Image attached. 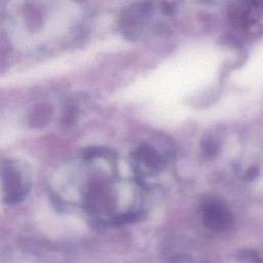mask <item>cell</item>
Segmentation results:
<instances>
[{
    "instance_id": "obj_1",
    "label": "cell",
    "mask_w": 263,
    "mask_h": 263,
    "mask_svg": "<svg viewBox=\"0 0 263 263\" xmlns=\"http://www.w3.org/2000/svg\"><path fill=\"white\" fill-rule=\"evenodd\" d=\"M2 186L4 200L11 204L22 201L29 191V184L21 172L11 165L2 168Z\"/></svg>"
},
{
    "instance_id": "obj_2",
    "label": "cell",
    "mask_w": 263,
    "mask_h": 263,
    "mask_svg": "<svg viewBox=\"0 0 263 263\" xmlns=\"http://www.w3.org/2000/svg\"><path fill=\"white\" fill-rule=\"evenodd\" d=\"M202 220L206 227L213 230H223L231 224V214L218 200L205 201L202 206Z\"/></svg>"
},
{
    "instance_id": "obj_3",
    "label": "cell",
    "mask_w": 263,
    "mask_h": 263,
    "mask_svg": "<svg viewBox=\"0 0 263 263\" xmlns=\"http://www.w3.org/2000/svg\"><path fill=\"white\" fill-rule=\"evenodd\" d=\"M132 157L138 166H144L149 174H156L164 166L163 158L151 146H139L132 152Z\"/></svg>"
},
{
    "instance_id": "obj_4",
    "label": "cell",
    "mask_w": 263,
    "mask_h": 263,
    "mask_svg": "<svg viewBox=\"0 0 263 263\" xmlns=\"http://www.w3.org/2000/svg\"><path fill=\"white\" fill-rule=\"evenodd\" d=\"M51 110L48 106H39L36 108L31 115V125L32 126H43L50 120Z\"/></svg>"
},
{
    "instance_id": "obj_5",
    "label": "cell",
    "mask_w": 263,
    "mask_h": 263,
    "mask_svg": "<svg viewBox=\"0 0 263 263\" xmlns=\"http://www.w3.org/2000/svg\"><path fill=\"white\" fill-rule=\"evenodd\" d=\"M202 151L208 156H213L219 149L218 143L213 138H208L202 143Z\"/></svg>"
}]
</instances>
